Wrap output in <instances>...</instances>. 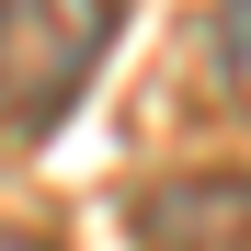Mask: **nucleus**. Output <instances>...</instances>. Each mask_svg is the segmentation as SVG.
Returning <instances> with one entry per match:
<instances>
[{"instance_id": "nucleus-2", "label": "nucleus", "mask_w": 251, "mask_h": 251, "mask_svg": "<svg viewBox=\"0 0 251 251\" xmlns=\"http://www.w3.org/2000/svg\"><path fill=\"white\" fill-rule=\"evenodd\" d=\"M149 251H251V172H172L137 194Z\"/></svg>"}, {"instance_id": "nucleus-3", "label": "nucleus", "mask_w": 251, "mask_h": 251, "mask_svg": "<svg viewBox=\"0 0 251 251\" xmlns=\"http://www.w3.org/2000/svg\"><path fill=\"white\" fill-rule=\"evenodd\" d=\"M217 92L251 114V0H228V12H217Z\"/></svg>"}, {"instance_id": "nucleus-4", "label": "nucleus", "mask_w": 251, "mask_h": 251, "mask_svg": "<svg viewBox=\"0 0 251 251\" xmlns=\"http://www.w3.org/2000/svg\"><path fill=\"white\" fill-rule=\"evenodd\" d=\"M0 251H57V240H34V228H0Z\"/></svg>"}, {"instance_id": "nucleus-1", "label": "nucleus", "mask_w": 251, "mask_h": 251, "mask_svg": "<svg viewBox=\"0 0 251 251\" xmlns=\"http://www.w3.org/2000/svg\"><path fill=\"white\" fill-rule=\"evenodd\" d=\"M126 0H0V137H46L114 57Z\"/></svg>"}]
</instances>
